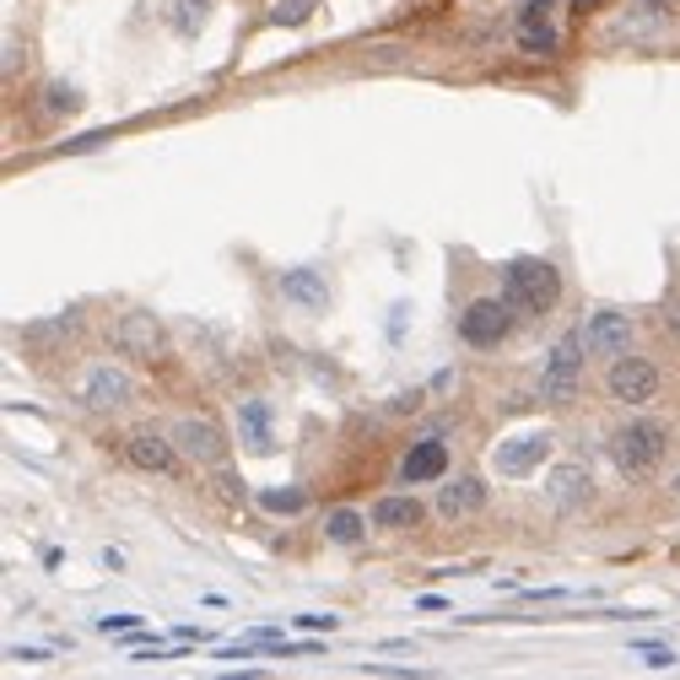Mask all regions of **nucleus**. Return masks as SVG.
Instances as JSON below:
<instances>
[{
    "label": "nucleus",
    "mask_w": 680,
    "mask_h": 680,
    "mask_svg": "<svg viewBox=\"0 0 680 680\" xmlns=\"http://www.w3.org/2000/svg\"><path fill=\"white\" fill-rule=\"evenodd\" d=\"M665 448H670V427L665 422H626L611 433V459L626 481H648L659 465H665Z\"/></svg>",
    "instance_id": "f257e3e1"
},
{
    "label": "nucleus",
    "mask_w": 680,
    "mask_h": 680,
    "mask_svg": "<svg viewBox=\"0 0 680 680\" xmlns=\"http://www.w3.org/2000/svg\"><path fill=\"white\" fill-rule=\"evenodd\" d=\"M502 298L513 303L519 313H546V309H557V298H561V276H557V265L551 259H513L508 265V276H502Z\"/></svg>",
    "instance_id": "f03ea898"
},
{
    "label": "nucleus",
    "mask_w": 680,
    "mask_h": 680,
    "mask_svg": "<svg viewBox=\"0 0 680 680\" xmlns=\"http://www.w3.org/2000/svg\"><path fill=\"white\" fill-rule=\"evenodd\" d=\"M513 303L508 298H476L470 309L459 313V335H465V346H481V352H492L508 341V330H513Z\"/></svg>",
    "instance_id": "7ed1b4c3"
},
{
    "label": "nucleus",
    "mask_w": 680,
    "mask_h": 680,
    "mask_svg": "<svg viewBox=\"0 0 680 680\" xmlns=\"http://www.w3.org/2000/svg\"><path fill=\"white\" fill-rule=\"evenodd\" d=\"M114 352L130 357V363H157L163 352H168V330H163V319L146 309L124 313L120 324H114Z\"/></svg>",
    "instance_id": "20e7f679"
},
{
    "label": "nucleus",
    "mask_w": 680,
    "mask_h": 680,
    "mask_svg": "<svg viewBox=\"0 0 680 680\" xmlns=\"http://www.w3.org/2000/svg\"><path fill=\"white\" fill-rule=\"evenodd\" d=\"M583 383V335H567L557 352L546 357V372H540V400L551 405H567Z\"/></svg>",
    "instance_id": "39448f33"
},
{
    "label": "nucleus",
    "mask_w": 680,
    "mask_h": 680,
    "mask_svg": "<svg viewBox=\"0 0 680 680\" xmlns=\"http://www.w3.org/2000/svg\"><path fill=\"white\" fill-rule=\"evenodd\" d=\"M605 389L621 405H648V400H659V368L648 357H611Z\"/></svg>",
    "instance_id": "423d86ee"
},
{
    "label": "nucleus",
    "mask_w": 680,
    "mask_h": 680,
    "mask_svg": "<svg viewBox=\"0 0 680 680\" xmlns=\"http://www.w3.org/2000/svg\"><path fill=\"white\" fill-rule=\"evenodd\" d=\"M578 335H583V352H589V357H626V346H632V319L621 309H600Z\"/></svg>",
    "instance_id": "0eeeda50"
},
{
    "label": "nucleus",
    "mask_w": 680,
    "mask_h": 680,
    "mask_svg": "<svg viewBox=\"0 0 680 680\" xmlns=\"http://www.w3.org/2000/svg\"><path fill=\"white\" fill-rule=\"evenodd\" d=\"M174 443H179V454H189L194 465H222V454H227L222 427L205 422V416H185V422L174 427Z\"/></svg>",
    "instance_id": "6e6552de"
},
{
    "label": "nucleus",
    "mask_w": 680,
    "mask_h": 680,
    "mask_svg": "<svg viewBox=\"0 0 680 680\" xmlns=\"http://www.w3.org/2000/svg\"><path fill=\"white\" fill-rule=\"evenodd\" d=\"M546 454H551V437L524 433V437H513V443H502V448L492 454V465H497V476H529Z\"/></svg>",
    "instance_id": "1a4fd4ad"
},
{
    "label": "nucleus",
    "mask_w": 680,
    "mask_h": 680,
    "mask_svg": "<svg viewBox=\"0 0 680 680\" xmlns=\"http://www.w3.org/2000/svg\"><path fill=\"white\" fill-rule=\"evenodd\" d=\"M551 0H529L524 11H519V44L529 49V55H551L557 49V27H551Z\"/></svg>",
    "instance_id": "9d476101"
},
{
    "label": "nucleus",
    "mask_w": 680,
    "mask_h": 680,
    "mask_svg": "<svg viewBox=\"0 0 680 680\" xmlns=\"http://www.w3.org/2000/svg\"><path fill=\"white\" fill-rule=\"evenodd\" d=\"M443 470H448V448H443L437 437H427V443H411V454L400 459V481H405V487L437 481Z\"/></svg>",
    "instance_id": "9b49d317"
},
{
    "label": "nucleus",
    "mask_w": 680,
    "mask_h": 680,
    "mask_svg": "<svg viewBox=\"0 0 680 680\" xmlns=\"http://www.w3.org/2000/svg\"><path fill=\"white\" fill-rule=\"evenodd\" d=\"M81 400H87L92 411H120L124 400H130V378H124L120 368H92L87 383H81Z\"/></svg>",
    "instance_id": "f8f14e48"
},
{
    "label": "nucleus",
    "mask_w": 680,
    "mask_h": 680,
    "mask_svg": "<svg viewBox=\"0 0 680 680\" xmlns=\"http://www.w3.org/2000/svg\"><path fill=\"white\" fill-rule=\"evenodd\" d=\"M481 508H487V487H481L476 476H459L454 487L437 492V513H443V519H476Z\"/></svg>",
    "instance_id": "ddd939ff"
},
{
    "label": "nucleus",
    "mask_w": 680,
    "mask_h": 680,
    "mask_svg": "<svg viewBox=\"0 0 680 680\" xmlns=\"http://www.w3.org/2000/svg\"><path fill=\"white\" fill-rule=\"evenodd\" d=\"M281 298H287V303H298V309H309V313H319L324 303H330V292H324V276H319V270H287V276H281Z\"/></svg>",
    "instance_id": "4468645a"
},
{
    "label": "nucleus",
    "mask_w": 680,
    "mask_h": 680,
    "mask_svg": "<svg viewBox=\"0 0 680 680\" xmlns=\"http://www.w3.org/2000/svg\"><path fill=\"white\" fill-rule=\"evenodd\" d=\"M130 459L141 465V470H157V476H168L174 470V448L179 443H168V437H157V433H130Z\"/></svg>",
    "instance_id": "2eb2a0df"
},
{
    "label": "nucleus",
    "mask_w": 680,
    "mask_h": 680,
    "mask_svg": "<svg viewBox=\"0 0 680 680\" xmlns=\"http://www.w3.org/2000/svg\"><path fill=\"white\" fill-rule=\"evenodd\" d=\"M372 524L378 529H416L422 524V502L416 497H378L372 502Z\"/></svg>",
    "instance_id": "dca6fc26"
},
{
    "label": "nucleus",
    "mask_w": 680,
    "mask_h": 680,
    "mask_svg": "<svg viewBox=\"0 0 680 680\" xmlns=\"http://www.w3.org/2000/svg\"><path fill=\"white\" fill-rule=\"evenodd\" d=\"M546 497H551L557 508L589 502V470H583V465H561L557 476H551V487H546Z\"/></svg>",
    "instance_id": "f3484780"
},
{
    "label": "nucleus",
    "mask_w": 680,
    "mask_h": 680,
    "mask_svg": "<svg viewBox=\"0 0 680 680\" xmlns=\"http://www.w3.org/2000/svg\"><path fill=\"white\" fill-rule=\"evenodd\" d=\"M238 433L254 454H270V411L259 405V400H244L238 405Z\"/></svg>",
    "instance_id": "a211bd4d"
},
{
    "label": "nucleus",
    "mask_w": 680,
    "mask_h": 680,
    "mask_svg": "<svg viewBox=\"0 0 680 680\" xmlns=\"http://www.w3.org/2000/svg\"><path fill=\"white\" fill-rule=\"evenodd\" d=\"M324 529H330V540H335V546H357V540H363V519H357V513H346V508H341V513H330V524H324Z\"/></svg>",
    "instance_id": "6ab92c4d"
},
{
    "label": "nucleus",
    "mask_w": 680,
    "mask_h": 680,
    "mask_svg": "<svg viewBox=\"0 0 680 680\" xmlns=\"http://www.w3.org/2000/svg\"><path fill=\"white\" fill-rule=\"evenodd\" d=\"M313 0H276V11H270V22L276 27H298V22H309Z\"/></svg>",
    "instance_id": "aec40b11"
},
{
    "label": "nucleus",
    "mask_w": 680,
    "mask_h": 680,
    "mask_svg": "<svg viewBox=\"0 0 680 680\" xmlns=\"http://www.w3.org/2000/svg\"><path fill=\"white\" fill-rule=\"evenodd\" d=\"M205 11H211V0H179V33L200 27V22H205Z\"/></svg>",
    "instance_id": "412c9836"
},
{
    "label": "nucleus",
    "mask_w": 680,
    "mask_h": 680,
    "mask_svg": "<svg viewBox=\"0 0 680 680\" xmlns=\"http://www.w3.org/2000/svg\"><path fill=\"white\" fill-rule=\"evenodd\" d=\"M259 502H265L270 513H298V508H303V492H259Z\"/></svg>",
    "instance_id": "4be33fe9"
},
{
    "label": "nucleus",
    "mask_w": 680,
    "mask_h": 680,
    "mask_svg": "<svg viewBox=\"0 0 680 680\" xmlns=\"http://www.w3.org/2000/svg\"><path fill=\"white\" fill-rule=\"evenodd\" d=\"M49 114H76V92L70 87H49Z\"/></svg>",
    "instance_id": "5701e85b"
},
{
    "label": "nucleus",
    "mask_w": 680,
    "mask_h": 680,
    "mask_svg": "<svg viewBox=\"0 0 680 680\" xmlns=\"http://www.w3.org/2000/svg\"><path fill=\"white\" fill-rule=\"evenodd\" d=\"M643 659H648V670H670V665H676V654H670V648H648Z\"/></svg>",
    "instance_id": "b1692460"
},
{
    "label": "nucleus",
    "mask_w": 680,
    "mask_h": 680,
    "mask_svg": "<svg viewBox=\"0 0 680 680\" xmlns=\"http://www.w3.org/2000/svg\"><path fill=\"white\" fill-rule=\"evenodd\" d=\"M98 626H103V632H135L141 621H135V616H103Z\"/></svg>",
    "instance_id": "393cba45"
},
{
    "label": "nucleus",
    "mask_w": 680,
    "mask_h": 680,
    "mask_svg": "<svg viewBox=\"0 0 680 680\" xmlns=\"http://www.w3.org/2000/svg\"><path fill=\"white\" fill-rule=\"evenodd\" d=\"M298 621H303L309 632H330V626H335V621H341V616H298Z\"/></svg>",
    "instance_id": "a878e982"
},
{
    "label": "nucleus",
    "mask_w": 680,
    "mask_h": 680,
    "mask_svg": "<svg viewBox=\"0 0 680 680\" xmlns=\"http://www.w3.org/2000/svg\"><path fill=\"white\" fill-rule=\"evenodd\" d=\"M222 492H227V497H244V481H238L233 470H222Z\"/></svg>",
    "instance_id": "bb28decb"
},
{
    "label": "nucleus",
    "mask_w": 680,
    "mask_h": 680,
    "mask_svg": "<svg viewBox=\"0 0 680 680\" xmlns=\"http://www.w3.org/2000/svg\"><path fill=\"white\" fill-rule=\"evenodd\" d=\"M665 319H670V330H680V303H676L670 313H665Z\"/></svg>",
    "instance_id": "cd10ccee"
},
{
    "label": "nucleus",
    "mask_w": 680,
    "mask_h": 680,
    "mask_svg": "<svg viewBox=\"0 0 680 680\" xmlns=\"http://www.w3.org/2000/svg\"><path fill=\"white\" fill-rule=\"evenodd\" d=\"M670 492H676V497H680V470H676V481H670Z\"/></svg>",
    "instance_id": "c85d7f7f"
}]
</instances>
